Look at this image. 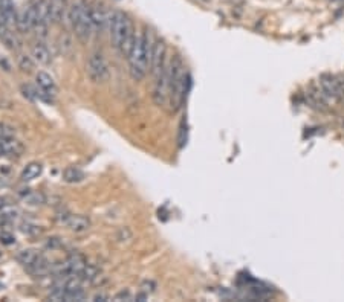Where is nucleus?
Returning a JSON list of instances; mask_svg holds the SVG:
<instances>
[{
    "label": "nucleus",
    "mask_w": 344,
    "mask_h": 302,
    "mask_svg": "<svg viewBox=\"0 0 344 302\" xmlns=\"http://www.w3.org/2000/svg\"><path fill=\"white\" fill-rule=\"evenodd\" d=\"M113 299H115V300H133L135 296H133L129 290H121L118 294H115Z\"/></svg>",
    "instance_id": "28"
},
{
    "label": "nucleus",
    "mask_w": 344,
    "mask_h": 302,
    "mask_svg": "<svg viewBox=\"0 0 344 302\" xmlns=\"http://www.w3.org/2000/svg\"><path fill=\"white\" fill-rule=\"evenodd\" d=\"M93 300H95V302H100V300H101V302H103V300H109V296H106V294H97V296L93 297Z\"/></svg>",
    "instance_id": "34"
},
{
    "label": "nucleus",
    "mask_w": 344,
    "mask_h": 302,
    "mask_svg": "<svg viewBox=\"0 0 344 302\" xmlns=\"http://www.w3.org/2000/svg\"><path fill=\"white\" fill-rule=\"evenodd\" d=\"M17 63H19V68L26 74H31L36 68V60L29 55H25V54H20L17 57Z\"/></svg>",
    "instance_id": "22"
},
{
    "label": "nucleus",
    "mask_w": 344,
    "mask_h": 302,
    "mask_svg": "<svg viewBox=\"0 0 344 302\" xmlns=\"http://www.w3.org/2000/svg\"><path fill=\"white\" fill-rule=\"evenodd\" d=\"M0 157H2V151H0Z\"/></svg>",
    "instance_id": "35"
},
{
    "label": "nucleus",
    "mask_w": 344,
    "mask_h": 302,
    "mask_svg": "<svg viewBox=\"0 0 344 302\" xmlns=\"http://www.w3.org/2000/svg\"><path fill=\"white\" fill-rule=\"evenodd\" d=\"M89 14H90L93 32L101 34L106 31V28H109L110 13L106 10V7L100 2V0H95V2L89 4Z\"/></svg>",
    "instance_id": "6"
},
{
    "label": "nucleus",
    "mask_w": 344,
    "mask_h": 302,
    "mask_svg": "<svg viewBox=\"0 0 344 302\" xmlns=\"http://www.w3.org/2000/svg\"><path fill=\"white\" fill-rule=\"evenodd\" d=\"M339 2H344V0H339Z\"/></svg>",
    "instance_id": "36"
},
{
    "label": "nucleus",
    "mask_w": 344,
    "mask_h": 302,
    "mask_svg": "<svg viewBox=\"0 0 344 302\" xmlns=\"http://www.w3.org/2000/svg\"><path fill=\"white\" fill-rule=\"evenodd\" d=\"M31 54H33V58L36 60V63H39V64H42V66H48V64H51V61H52V55H51L48 46H46L42 40H39V42H36V43L33 45Z\"/></svg>",
    "instance_id": "13"
},
{
    "label": "nucleus",
    "mask_w": 344,
    "mask_h": 302,
    "mask_svg": "<svg viewBox=\"0 0 344 302\" xmlns=\"http://www.w3.org/2000/svg\"><path fill=\"white\" fill-rule=\"evenodd\" d=\"M60 49H61L63 54H68L72 49V40H71L69 34H63L60 37Z\"/></svg>",
    "instance_id": "26"
},
{
    "label": "nucleus",
    "mask_w": 344,
    "mask_h": 302,
    "mask_svg": "<svg viewBox=\"0 0 344 302\" xmlns=\"http://www.w3.org/2000/svg\"><path fill=\"white\" fill-rule=\"evenodd\" d=\"M84 171L80 170L78 166H68L63 171V180L66 183H80L84 180Z\"/></svg>",
    "instance_id": "19"
},
{
    "label": "nucleus",
    "mask_w": 344,
    "mask_h": 302,
    "mask_svg": "<svg viewBox=\"0 0 344 302\" xmlns=\"http://www.w3.org/2000/svg\"><path fill=\"white\" fill-rule=\"evenodd\" d=\"M36 26V2L26 4L25 7H22L17 11V22H16V28L23 32H33Z\"/></svg>",
    "instance_id": "9"
},
{
    "label": "nucleus",
    "mask_w": 344,
    "mask_h": 302,
    "mask_svg": "<svg viewBox=\"0 0 344 302\" xmlns=\"http://www.w3.org/2000/svg\"><path fill=\"white\" fill-rule=\"evenodd\" d=\"M68 22L78 37L80 42L87 43L92 39L93 34V26L90 22V14H89V4L87 0H74L69 5L68 11Z\"/></svg>",
    "instance_id": "2"
},
{
    "label": "nucleus",
    "mask_w": 344,
    "mask_h": 302,
    "mask_svg": "<svg viewBox=\"0 0 344 302\" xmlns=\"http://www.w3.org/2000/svg\"><path fill=\"white\" fill-rule=\"evenodd\" d=\"M336 80H338V90H339L341 104H344V75H336Z\"/></svg>",
    "instance_id": "31"
},
{
    "label": "nucleus",
    "mask_w": 344,
    "mask_h": 302,
    "mask_svg": "<svg viewBox=\"0 0 344 302\" xmlns=\"http://www.w3.org/2000/svg\"><path fill=\"white\" fill-rule=\"evenodd\" d=\"M23 200L31 205V206H40V205H45L46 203V195L43 192H39V191H29L26 189V192L23 194Z\"/></svg>",
    "instance_id": "20"
},
{
    "label": "nucleus",
    "mask_w": 344,
    "mask_h": 302,
    "mask_svg": "<svg viewBox=\"0 0 344 302\" xmlns=\"http://www.w3.org/2000/svg\"><path fill=\"white\" fill-rule=\"evenodd\" d=\"M22 93L25 98H28L29 101H37V87H33L29 84H23L22 86Z\"/></svg>",
    "instance_id": "25"
},
{
    "label": "nucleus",
    "mask_w": 344,
    "mask_h": 302,
    "mask_svg": "<svg viewBox=\"0 0 344 302\" xmlns=\"http://www.w3.org/2000/svg\"><path fill=\"white\" fill-rule=\"evenodd\" d=\"M61 244H63V241L60 238H49V241H48V247H51V249L61 247Z\"/></svg>",
    "instance_id": "32"
},
{
    "label": "nucleus",
    "mask_w": 344,
    "mask_h": 302,
    "mask_svg": "<svg viewBox=\"0 0 344 302\" xmlns=\"http://www.w3.org/2000/svg\"><path fill=\"white\" fill-rule=\"evenodd\" d=\"M86 72L89 75V78L93 83H104L107 81L110 72H109V64L104 58V55L100 51H95L90 54V57L87 58L86 63Z\"/></svg>",
    "instance_id": "4"
},
{
    "label": "nucleus",
    "mask_w": 344,
    "mask_h": 302,
    "mask_svg": "<svg viewBox=\"0 0 344 302\" xmlns=\"http://www.w3.org/2000/svg\"><path fill=\"white\" fill-rule=\"evenodd\" d=\"M130 17L127 14H124L122 11H113L110 13V19H109V31H110V42L112 45L119 49L121 42L124 39L126 29L129 26Z\"/></svg>",
    "instance_id": "5"
},
{
    "label": "nucleus",
    "mask_w": 344,
    "mask_h": 302,
    "mask_svg": "<svg viewBox=\"0 0 344 302\" xmlns=\"http://www.w3.org/2000/svg\"><path fill=\"white\" fill-rule=\"evenodd\" d=\"M20 230H22L23 233H28V235H40V233L43 232V229H42L40 226H37V224H33V223H29V221H25V223H22V226H20Z\"/></svg>",
    "instance_id": "24"
},
{
    "label": "nucleus",
    "mask_w": 344,
    "mask_h": 302,
    "mask_svg": "<svg viewBox=\"0 0 344 302\" xmlns=\"http://www.w3.org/2000/svg\"><path fill=\"white\" fill-rule=\"evenodd\" d=\"M36 81H37V86L45 92V93H48L49 96H55L57 95V92H58V89H57V84H55V81H54V78L49 75V74H46V72H43V71H40V72H37V75H36Z\"/></svg>",
    "instance_id": "14"
},
{
    "label": "nucleus",
    "mask_w": 344,
    "mask_h": 302,
    "mask_svg": "<svg viewBox=\"0 0 344 302\" xmlns=\"http://www.w3.org/2000/svg\"><path fill=\"white\" fill-rule=\"evenodd\" d=\"M168 58H167V45L164 43V40H156L153 51H151V57H150V63H148V71L151 72V75L156 78L159 77V74L162 72V69L165 68Z\"/></svg>",
    "instance_id": "8"
},
{
    "label": "nucleus",
    "mask_w": 344,
    "mask_h": 302,
    "mask_svg": "<svg viewBox=\"0 0 344 302\" xmlns=\"http://www.w3.org/2000/svg\"><path fill=\"white\" fill-rule=\"evenodd\" d=\"M192 86V78L190 75L185 72V66H184V60L181 55H175L170 58V99H168V106L171 107L173 112H178Z\"/></svg>",
    "instance_id": "1"
},
{
    "label": "nucleus",
    "mask_w": 344,
    "mask_h": 302,
    "mask_svg": "<svg viewBox=\"0 0 344 302\" xmlns=\"http://www.w3.org/2000/svg\"><path fill=\"white\" fill-rule=\"evenodd\" d=\"M0 40H2L4 45H5L7 48H10L11 51H19V49L22 48L20 39L17 37L16 32L11 31V28H5V29H4L2 36H0Z\"/></svg>",
    "instance_id": "17"
},
{
    "label": "nucleus",
    "mask_w": 344,
    "mask_h": 302,
    "mask_svg": "<svg viewBox=\"0 0 344 302\" xmlns=\"http://www.w3.org/2000/svg\"><path fill=\"white\" fill-rule=\"evenodd\" d=\"M318 87L323 92V95L326 96V99L330 103V106L332 104L333 106L341 104L336 75H332V74H323V75H320V78H318Z\"/></svg>",
    "instance_id": "7"
},
{
    "label": "nucleus",
    "mask_w": 344,
    "mask_h": 302,
    "mask_svg": "<svg viewBox=\"0 0 344 302\" xmlns=\"http://www.w3.org/2000/svg\"><path fill=\"white\" fill-rule=\"evenodd\" d=\"M129 66H130V75L135 81H141L145 78L148 72V61H147V52H145V39H144V29H136L133 48L129 55Z\"/></svg>",
    "instance_id": "3"
},
{
    "label": "nucleus",
    "mask_w": 344,
    "mask_h": 302,
    "mask_svg": "<svg viewBox=\"0 0 344 302\" xmlns=\"http://www.w3.org/2000/svg\"><path fill=\"white\" fill-rule=\"evenodd\" d=\"M13 136H16L14 127L8 124H0V138H13Z\"/></svg>",
    "instance_id": "27"
},
{
    "label": "nucleus",
    "mask_w": 344,
    "mask_h": 302,
    "mask_svg": "<svg viewBox=\"0 0 344 302\" xmlns=\"http://www.w3.org/2000/svg\"><path fill=\"white\" fill-rule=\"evenodd\" d=\"M0 68H2L5 72H11V64L8 63V60L5 57H0Z\"/></svg>",
    "instance_id": "33"
},
{
    "label": "nucleus",
    "mask_w": 344,
    "mask_h": 302,
    "mask_svg": "<svg viewBox=\"0 0 344 302\" xmlns=\"http://www.w3.org/2000/svg\"><path fill=\"white\" fill-rule=\"evenodd\" d=\"M132 238H133V232H132V229L127 227V226L119 227V229L116 230V233H115V240H116L118 243H129Z\"/></svg>",
    "instance_id": "23"
},
{
    "label": "nucleus",
    "mask_w": 344,
    "mask_h": 302,
    "mask_svg": "<svg viewBox=\"0 0 344 302\" xmlns=\"http://www.w3.org/2000/svg\"><path fill=\"white\" fill-rule=\"evenodd\" d=\"M51 2V20L52 23H63L68 17L69 0H49Z\"/></svg>",
    "instance_id": "12"
},
{
    "label": "nucleus",
    "mask_w": 344,
    "mask_h": 302,
    "mask_svg": "<svg viewBox=\"0 0 344 302\" xmlns=\"http://www.w3.org/2000/svg\"><path fill=\"white\" fill-rule=\"evenodd\" d=\"M14 241H16L14 235H11V233H8V232H2V233H0V243H4V244H13Z\"/></svg>",
    "instance_id": "30"
},
{
    "label": "nucleus",
    "mask_w": 344,
    "mask_h": 302,
    "mask_svg": "<svg viewBox=\"0 0 344 302\" xmlns=\"http://www.w3.org/2000/svg\"><path fill=\"white\" fill-rule=\"evenodd\" d=\"M154 290H156V284H154L153 281H144V282L141 284V291H144V293H147V294L153 293Z\"/></svg>",
    "instance_id": "29"
},
{
    "label": "nucleus",
    "mask_w": 344,
    "mask_h": 302,
    "mask_svg": "<svg viewBox=\"0 0 344 302\" xmlns=\"http://www.w3.org/2000/svg\"><path fill=\"white\" fill-rule=\"evenodd\" d=\"M101 273L100 267L98 265H93V264H86L84 269L78 273L80 278L84 281V282H92L95 279V276H98Z\"/></svg>",
    "instance_id": "21"
},
{
    "label": "nucleus",
    "mask_w": 344,
    "mask_h": 302,
    "mask_svg": "<svg viewBox=\"0 0 344 302\" xmlns=\"http://www.w3.org/2000/svg\"><path fill=\"white\" fill-rule=\"evenodd\" d=\"M65 226H68V227H69L72 232H75V233H83V232L89 230V227H90V220H89V217H86V215H72V214H71V217H69V220L66 221Z\"/></svg>",
    "instance_id": "15"
},
{
    "label": "nucleus",
    "mask_w": 344,
    "mask_h": 302,
    "mask_svg": "<svg viewBox=\"0 0 344 302\" xmlns=\"http://www.w3.org/2000/svg\"><path fill=\"white\" fill-rule=\"evenodd\" d=\"M40 256H42V252L37 250V249H23V250H20V252L16 255V259H17L25 269H28V267L33 265Z\"/></svg>",
    "instance_id": "16"
},
{
    "label": "nucleus",
    "mask_w": 344,
    "mask_h": 302,
    "mask_svg": "<svg viewBox=\"0 0 344 302\" xmlns=\"http://www.w3.org/2000/svg\"><path fill=\"white\" fill-rule=\"evenodd\" d=\"M42 173H43L42 163H39V162H31V163H28V165L23 168L20 179H22L23 182H31V180L37 179Z\"/></svg>",
    "instance_id": "18"
},
{
    "label": "nucleus",
    "mask_w": 344,
    "mask_h": 302,
    "mask_svg": "<svg viewBox=\"0 0 344 302\" xmlns=\"http://www.w3.org/2000/svg\"><path fill=\"white\" fill-rule=\"evenodd\" d=\"M306 99L310 107H314L318 112H329L330 110V103L326 99L323 92L320 90L318 84H310L306 90Z\"/></svg>",
    "instance_id": "10"
},
{
    "label": "nucleus",
    "mask_w": 344,
    "mask_h": 302,
    "mask_svg": "<svg viewBox=\"0 0 344 302\" xmlns=\"http://www.w3.org/2000/svg\"><path fill=\"white\" fill-rule=\"evenodd\" d=\"M0 151L5 157H20L25 153V145L16 138H0Z\"/></svg>",
    "instance_id": "11"
}]
</instances>
